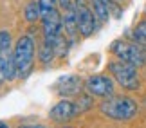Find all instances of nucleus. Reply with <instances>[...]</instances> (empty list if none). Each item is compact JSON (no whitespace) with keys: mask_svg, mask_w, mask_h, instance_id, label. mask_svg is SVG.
<instances>
[{"mask_svg":"<svg viewBox=\"0 0 146 128\" xmlns=\"http://www.w3.org/2000/svg\"><path fill=\"white\" fill-rule=\"evenodd\" d=\"M0 128H9V126H7V125H5V123H4V121H0Z\"/></svg>","mask_w":146,"mask_h":128,"instance_id":"21","label":"nucleus"},{"mask_svg":"<svg viewBox=\"0 0 146 128\" xmlns=\"http://www.w3.org/2000/svg\"><path fill=\"white\" fill-rule=\"evenodd\" d=\"M99 110L114 121H130L137 115V103L128 96H110L101 101Z\"/></svg>","mask_w":146,"mask_h":128,"instance_id":"1","label":"nucleus"},{"mask_svg":"<svg viewBox=\"0 0 146 128\" xmlns=\"http://www.w3.org/2000/svg\"><path fill=\"white\" fill-rule=\"evenodd\" d=\"M92 9H94L96 18L101 22V24H106V22L110 20V7L105 2H101V0H92Z\"/></svg>","mask_w":146,"mask_h":128,"instance_id":"12","label":"nucleus"},{"mask_svg":"<svg viewBox=\"0 0 146 128\" xmlns=\"http://www.w3.org/2000/svg\"><path fill=\"white\" fill-rule=\"evenodd\" d=\"M117 2H123V0H117Z\"/></svg>","mask_w":146,"mask_h":128,"instance_id":"23","label":"nucleus"},{"mask_svg":"<svg viewBox=\"0 0 146 128\" xmlns=\"http://www.w3.org/2000/svg\"><path fill=\"white\" fill-rule=\"evenodd\" d=\"M76 13H78V27H80V34L81 36H92L98 29V18L94 15V11L87 5L85 0H76Z\"/></svg>","mask_w":146,"mask_h":128,"instance_id":"6","label":"nucleus"},{"mask_svg":"<svg viewBox=\"0 0 146 128\" xmlns=\"http://www.w3.org/2000/svg\"><path fill=\"white\" fill-rule=\"evenodd\" d=\"M13 56H15V63H16V70H18V78L25 80L33 72L35 58H36V47H35L33 36L24 34L16 40L15 49H13Z\"/></svg>","mask_w":146,"mask_h":128,"instance_id":"2","label":"nucleus"},{"mask_svg":"<svg viewBox=\"0 0 146 128\" xmlns=\"http://www.w3.org/2000/svg\"><path fill=\"white\" fill-rule=\"evenodd\" d=\"M20 128H47V126H45V125H36V123H35V125H22Z\"/></svg>","mask_w":146,"mask_h":128,"instance_id":"20","label":"nucleus"},{"mask_svg":"<svg viewBox=\"0 0 146 128\" xmlns=\"http://www.w3.org/2000/svg\"><path fill=\"white\" fill-rule=\"evenodd\" d=\"M132 40L135 43H141V45L146 47V22H141V24L132 31Z\"/></svg>","mask_w":146,"mask_h":128,"instance_id":"15","label":"nucleus"},{"mask_svg":"<svg viewBox=\"0 0 146 128\" xmlns=\"http://www.w3.org/2000/svg\"><path fill=\"white\" fill-rule=\"evenodd\" d=\"M110 51L117 56V60H123L126 63H132L133 67H146V47L135 42H125L117 40L112 43Z\"/></svg>","mask_w":146,"mask_h":128,"instance_id":"3","label":"nucleus"},{"mask_svg":"<svg viewBox=\"0 0 146 128\" xmlns=\"http://www.w3.org/2000/svg\"><path fill=\"white\" fill-rule=\"evenodd\" d=\"M58 4V0H38V5H40V11H42V16H45L49 11H52Z\"/></svg>","mask_w":146,"mask_h":128,"instance_id":"17","label":"nucleus"},{"mask_svg":"<svg viewBox=\"0 0 146 128\" xmlns=\"http://www.w3.org/2000/svg\"><path fill=\"white\" fill-rule=\"evenodd\" d=\"M85 90L94 97H110L114 96V81L105 74L90 76L85 81Z\"/></svg>","mask_w":146,"mask_h":128,"instance_id":"7","label":"nucleus"},{"mask_svg":"<svg viewBox=\"0 0 146 128\" xmlns=\"http://www.w3.org/2000/svg\"><path fill=\"white\" fill-rule=\"evenodd\" d=\"M61 128H70V126H61Z\"/></svg>","mask_w":146,"mask_h":128,"instance_id":"22","label":"nucleus"},{"mask_svg":"<svg viewBox=\"0 0 146 128\" xmlns=\"http://www.w3.org/2000/svg\"><path fill=\"white\" fill-rule=\"evenodd\" d=\"M85 87V83L80 80V76L76 74H69L60 78L58 81L54 83V90L60 97H70V96H78L81 92V88Z\"/></svg>","mask_w":146,"mask_h":128,"instance_id":"9","label":"nucleus"},{"mask_svg":"<svg viewBox=\"0 0 146 128\" xmlns=\"http://www.w3.org/2000/svg\"><path fill=\"white\" fill-rule=\"evenodd\" d=\"M24 16H25V20H27V22H31V24L42 18V11H40V5H38L36 0H33V2H29V4L25 5V9H24Z\"/></svg>","mask_w":146,"mask_h":128,"instance_id":"13","label":"nucleus"},{"mask_svg":"<svg viewBox=\"0 0 146 128\" xmlns=\"http://www.w3.org/2000/svg\"><path fill=\"white\" fill-rule=\"evenodd\" d=\"M54 56H56V47L52 43L43 42L40 45V51H38V60H40V63L42 65H49L54 60Z\"/></svg>","mask_w":146,"mask_h":128,"instance_id":"11","label":"nucleus"},{"mask_svg":"<svg viewBox=\"0 0 146 128\" xmlns=\"http://www.w3.org/2000/svg\"><path fill=\"white\" fill-rule=\"evenodd\" d=\"M76 105H78V110H80V114L87 112V110L92 107V96H90L88 92H87V94H81L80 99L76 101Z\"/></svg>","mask_w":146,"mask_h":128,"instance_id":"16","label":"nucleus"},{"mask_svg":"<svg viewBox=\"0 0 146 128\" xmlns=\"http://www.w3.org/2000/svg\"><path fill=\"white\" fill-rule=\"evenodd\" d=\"M11 52V32L0 31V56L5 58Z\"/></svg>","mask_w":146,"mask_h":128,"instance_id":"14","label":"nucleus"},{"mask_svg":"<svg viewBox=\"0 0 146 128\" xmlns=\"http://www.w3.org/2000/svg\"><path fill=\"white\" fill-rule=\"evenodd\" d=\"M7 81V76H5V58L0 56V87Z\"/></svg>","mask_w":146,"mask_h":128,"instance_id":"18","label":"nucleus"},{"mask_svg":"<svg viewBox=\"0 0 146 128\" xmlns=\"http://www.w3.org/2000/svg\"><path fill=\"white\" fill-rule=\"evenodd\" d=\"M63 27L65 32L69 34V40H74L76 34L80 32L78 27V13H76V4H70L63 13Z\"/></svg>","mask_w":146,"mask_h":128,"instance_id":"10","label":"nucleus"},{"mask_svg":"<svg viewBox=\"0 0 146 128\" xmlns=\"http://www.w3.org/2000/svg\"><path fill=\"white\" fill-rule=\"evenodd\" d=\"M76 115H80L76 101H72V99H61V101H58L50 108L49 119L54 121V123H67V121L74 119Z\"/></svg>","mask_w":146,"mask_h":128,"instance_id":"8","label":"nucleus"},{"mask_svg":"<svg viewBox=\"0 0 146 128\" xmlns=\"http://www.w3.org/2000/svg\"><path fill=\"white\" fill-rule=\"evenodd\" d=\"M108 70L114 76V80L126 90H137L139 85H141L137 67H133L132 63H126L123 60H115V62L108 63Z\"/></svg>","mask_w":146,"mask_h":128,"instance_id":"4","label":"nucleus"},{"mask_svg":"<svg viewBox=\"0 0 146 128\" xmlns=\"http://www.w3.org/2000/svg\"><path fill=\"white\" fill-rule=\"evenodd\" d=\"M42 31H43V42L52 43V45L61 36V31H63V16H61V13L56 7L52 11H49L45 16H42Z\"/></svg>","mask_w":146,"mask_h":128,"instance_id":"5","label":"nucleus"},{"mask_svg":"<svg viewBox=\"0 0 146 128\" xmlns=\"http://www.w3.org/2000/svg\"><path fill=\"white\" fill-rule=\"evenodd\" d=\"M58 4H60V7L65 11V9H67V7H69V5L72 4V2H70V0H58Z\"/></svg>","mask_w":146,"mask_h":128,"instance_id":"19","label":"nucleus"}]
</instances>
